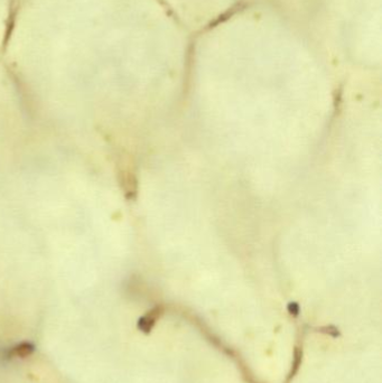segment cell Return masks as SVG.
Wrapping results in <instances>:
<instances>
[{
	"label": "cell",
	"mask_w": 382,
	"mask_h": 383,
	"mask_svg": "<svg viewBox=\"0 0 382 383\" xmlns=\"http://www.w3.org/2000/svg\"><path fill=\"white\" fill-rule=\"evenodd\" d=\"M35 350H36V347H35L34 343L28 341H23L20 343H17L14 346L9 347L5 352V356L8 360H13V358H27L34 354Z\"/></svg>",
	"instance_id": "1"
},
{
	"label": "cell",
	"mask_w": 382,
	"mask_h": 383,
	"mask_svg": "<svg viewBox=\"0 0 382 383\" xmlns=\"http://www.w3.org/2000/svg\"><path fill=\"white\" fill-rule=\"evenodd\" d=\"M157 317H158V308L152 309L148 314L140 317L138 321V325H137L139 331H142L145 334L150 333V331L152 329V327H154L155 323L157 321Z\"/></svg>",
	"instance_id": "2"
},
{
	"label": "cell",
	"mask_w": 382,
	"mask_h": 383,
	"mask_svg": "<svg viewBox=\"0 0 382 383\" xmlns=\"http://www.w3.org/2000/svg\"><path fill=\"white\" fill-rule=\"evenodd\" d=\"M288 310H289V313L293 315H298L299 306L296 303H290L289 306H288Z\"/></svg>",
	"instance_id": "3"
}]
</instances>
